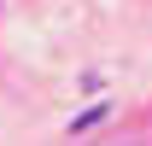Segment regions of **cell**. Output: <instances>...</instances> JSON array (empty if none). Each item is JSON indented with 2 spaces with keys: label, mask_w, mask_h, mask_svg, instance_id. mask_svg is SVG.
<instances>
[{
  "label": "cell",
  "mask_w": 152,
  "mask_h": 146,
  "mask_svg": "<svg viewBox=\"0 0 152 146\" xmlns=\"http://www.w3.org/2000/svg\"><path fill=\"white\" fill-rule=\"evenodd\" d=\"M123 146H140V140H123Z\"/></svg>",
  "instance_id": "obj_1"
}]
</instances>
